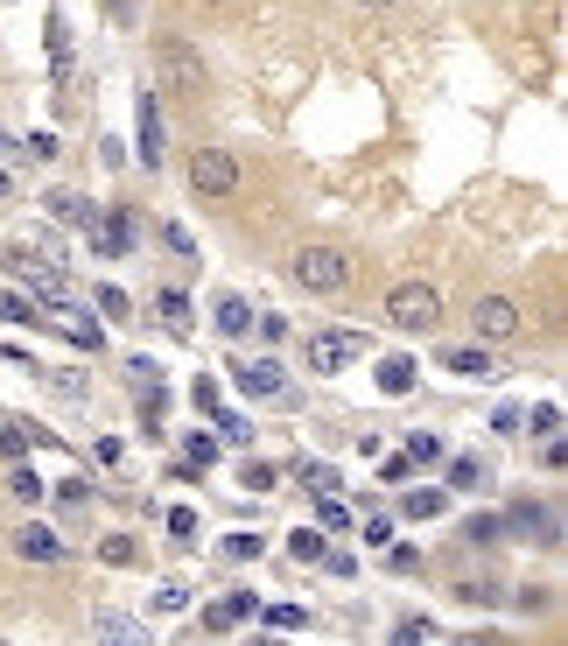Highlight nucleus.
Instances as JSON below:
<instances>
[{"label": "nucleus", "instance_id": "nucleus-1", "mask_svg": "<svg viewBox=\"0 0 568 646\" xmlns=\"http://www.w3.org/2000/svg\"><path fill=\"white\" fill-rule=\"evenodd\" d=\"M288 274H295L309 295H345V289H351V260H345V246H324V239L295 246Z\"/></svg>", "mask_w": 568, "mask_h": 646}, {"label": "nucleus", "instance_id": "nucleus-2", "mask_svg": "<svg viewBox=\"0 0 568 646\" xmlns=\"http://www.w3.org/2000/svg\"><path fill=\"white\" fill-rule=\"evenodd\" d=\"M155 91H168V99H197L204 91V56L183 35H155Z\"/></svg>", "mask_w": 568, "mask_h": 646}, {"label": "nucleus", "instance_id": "nucleus-3", "mask_svg": "<svg viewBox=\"0 0 568 646\" xmlns=\"http://www.w3.org/2000/svg\"><path fill=\"white\" fill-rule=\"evenodd\" d=\"M386 323L393 331H435V323H443V289H435V281H401V289L386 295Z\"/></svg>", "mask_w": 568, "mask_h": 646}, {"label": "nucleus", "instance_id": "nucleus-4", "mask_svg": "<svg viewBox=\"0 0 568 646\" xmlns=\"http://www.w3.org/2000/svg\"><path fill=\"white\" fill-rule=\"evenodd\" d=\"M189 190H197V197H232L239 190V155L232 148H197V155H189Z\"/></svg>", "mask_w": 568, "mask_h": 646}, {"label": "nucleus", "instance_id": "nucleus-5", "mask_svg": "<svg viewBox=\"0 0 568 646\" xmlns=\"http://www.w3.org/2000/svg\"><path fill=\"white\" fill-rule=\"evenodd\" d=\"M470 331L484 337V345H513V337L526 331V310L513 295H478V310H470Z\"/></svg>", "mask_w": 568, "mask_h": 646}, {"label": "nucleus", "instance_id": "nucleus-6", "mask_svg": "<svg viewBox=\"0 0 568 646\" xmlns=\"http://www.w3.org/2000/svg\"><path fill=\"white\" fill-rule=\"evenodd\" d=\"M232 387L245 401H295V379L274 366V358H239L232 366Z\"/></svg>", "mask_w": 568, "mask_h": 646}, {"label": "nucleus", "instance_id": "nucleus-7", "mask_svg": "<svg viewBox=\"0 0 568 646\" xmlns=\"http://www.w3.org/2000/svg\"><path fill=\"white\" fill-rule=\"evenodd\" d=\"M351 358H365L358 331H309V373H345Z\"/></svg>", "mask_w": 568, "mask_h": 646}, {"label": "nucleus", "instance_id": "nucleus-8", "mask_svg": "<svg viewBox=\"0 0 568 646\" xmlns=\"http://www.w3.org/2000/svg\"><path fill=\"white\" fill-rule=\"evenodd\" d=\"M435 366L457 373V379H484V387H491V379H505V366L491 358L484 337H478V345H443V352H435Z\"/></svg>", "mask_w": 568, "mask_h": 646}, {"label": "nucleus", "instance_id": "nucleus-9", "mask_svg": "<svg viewBox=\"0 0 568 646\" xmlns=\"http://www.w3.org/2000/svg\"><path fill=\"white\" fill-rule=\"evenodd\" d=\"M8 548H14L22 562H35V569H56V562L70 556V548H64V535H56V527H43V520H22Z\"/></svg>", "mask_w": 568, "mask_h": 646}, {"label": "nucleus", "instance_id": "nucleus-10", "mask_svg": "<svg viewBox=\"0 0 568 646\" xmlns=\"http://www.w3.org/2000/svg\"><path fill=\"white\" fill-rule=\"evenodd\" d=\"M85 233H91V254H106V260H127V254H134V212H127V204H112V212L91 218Z\"/></svg>", "mask_w": 568, "mask_h": 646}, {"label": "nucleus", "instance_id": "nucleus-11", "mask_svg": "<svg viewBox=\"0 0 568 646\" xmlns=\"http://www.w3.org/2000/svg\"><path fill=\"white\" fill-rule=\"evenodd\" d=\"M505 527H513V535H540V548H561V513L555 506H534V499H513L499 513Z\"/></svg>", "mask_w": 568, "mask_h": 646}, {"label": "nucleus", "instance_id": "nucleus-12", "mask_svg": "<svg viewBox=\"0 0 568 646\" xmlns=\"http://www.w3.org/2000/svg\"><path fill=\"white\" fill-rule=\"evenodd\" d=\"M134 141H141V169H162V99L155 91L134 99Z\"/></svg>", "mask_w": 568, "mask_h": 646}, {"label": "nucleus", "instance_id": "nucleus-13", "mask_svg": "<svg viewBox=\"0 0 568 646\" xmlns=\"http://www.w3.org/2000/svg\"><path fill=\"white\" fill-rule=\"evenodd\" d=\"M253 612H260V597H253V591H225V597L204 604V633H232V625H245Z\"/></svg>", "mask_w": 568, "mask_h": 646}, {"label": "nucleus", "instance_id": "nucleus-14", "mask_svg": "<svg viewBox=\"0 0 568 646\" xmlns=\"http://www.w3.org/2000/svg\"><path fill=\"white\" fill-rule=\"evenodd\" d=\"M211 323H218V337H232V345H239V337L253 331V302H245V295H218L211 302Z\"/></svg>", "mask_w": 568, "mask_h": 646}, {"label": "nucleus", "instance_id": "nucleus-15", "mask_svg": "<svg viewBox=\"0 0 568 646\" xmlns=\"http://www.w3.org/2000/svg\"><path fill=\"white\" fill-rule=\"evenodd\" d=\"M401 513H407V520H443V513H449V485H407Z\"/></svg>", "mask_w": 568, "mask_h": 646}, {"label": "nucleus", "instance_id": "nucleus-16", "mask_svg": "<svg viewBox=\"0 0 568 646\" xmlns=\"http://www.w3.org/2000/svg\"><path fill=\"white\" fill-rule=\"evenodd\" d=\"M449 597H457V604H470V612H491V604H505L499 577H484V569H478V577H457V583H449Z\"/></svg>", "mask_w": 568, "mask_h": 646}, {"label": "nucleus", "instance_id": "nucleus-17", "mask_svg": "<svg viewBox=\"0 0 568 646\" xmlns=\"http://www.w3.org/2000/svg\"><path fill=\"white\" fill-rule=\"evenodd\" d=\"M443 471H449V492H484L491 485V457H443Z\"/></svg>", "mask_w": 568, "mask_h": 646}, {"label": "nucleus", "instance_id": "nucleus-18", "mask_svg": "<svg viewBox=\"0 0 568 646\" xmlns=\"http://www.w3.org/2000/svg\"><path fill=\"white\" fill-rule=\"evenodd\" d=\"M91 633H99V639H148V625L127 618L120 604H99V612H91Z\"/></svg>", "mask_w": 568, "mask_h": 646}, {"label": "nucleus", "instance_id": "nucleus-19", "mask_svg": "<svg viewBox=\"0 0 568 646\" xmlns=\"http://www.w3.org/2000/svg\"><path fill=\"white\" fill-rule=\"evenodd\" d=\"M414 373H422V366H414V358H401V352H393V358H379V394H386V401L414 394Z\"/></svg>", "mask_w": 568, "mask_h": 646}, {"label": "nucleus", "instance_id": "nucleus-20", "mask_svg": "<svg viewBox=\"0 0 568 646\" xmlns=\"http://www.w3.org/2000/svg\"><path fill=\"white\" fill-rule=\"evenodd\" d=\"M50 218L56 225H91V218H99V204L78 197V190H50Z\"/></svg>", "mask_w": 568, "mask_h": 646}, {"label": "nucleus", "instance_id": "nucleus-21", "mask_svg": "<svg viewBox=\"0 0 568 646\" xmlns=\"http://www.w3.org/2000/svg\"><path fill=\"white\" fill-rule=\"evenodd\" d=\"M43 387L56 394V401H85V394H91V379H85L78 366H50V373H43Z\"/></svg>", "mask_w": 568, "mask_h": 646}, {"label": "nucleus", "instance_id": "nucleus-22", "mask_svg": "<svg viewBox=\"0 0 568 646\" xmlns=\"http://www.w3.org/2000/svg\"><path fill=\"white\" fill-rule=\"evenodd\" d=\"M443 457H449V443H443L435 429H414V435H407V464H414V471H428V464H443Z\"/></svg>", "mask_w": 568, "mask_h": 646}, {"label": "nucleus", "instance_id": "nucleus-23", "mask_svg": "<svg viewBox=\"0 0 568 646\" xmlns=\"http://www.w3.org/2000/svg\"><path fill=\"white\" fill-rule=\"evenodd\" d=\"M8 492H14V499H22V506H43V478H35V464L29 457H14V471H8Z\"/></svg>", "mask_w": 568, "mask_h": 646}, {"label": "nucleus", "instance_id": "nucleus-24", "mask_svg": "<svg viewBox=\"0 0 568 646\" xmlns=\"http://www.w3.org/2000/svg\"><path fill=\"white\" fill-rule=\"evenodd\" d=\"M99 562H106V569H141V541H134V535H106V541H99Z\"/></svg>", "mask_w": 568, "mask_h": 646}, {"label": "nucleus", "instance_id": "nucleus-25", "mask_svg": "<svg viewBox=\"0 0 568 646\" xmlns=\"http://www.w3.org/2000/svg\"><path fill=\"white\" fill-rule=\"evenodd\" d=\"M324 548H330V541H324V527H309V520H302L295 535H288V556H295L302 569H309V562H324Z\"/></svg>", "mask_w": 568, "mask_h": 646}, {"label": "nucleus", "instance_id": "nucleus-26", "mask_svg": "<svg viewBox=\"0 0 568 646\" xmlns=\"http://www.w3.org/2000/svg\"><path fill=\"white\" fill-rule=\"evenodd\" d=\"M239 485H245V492H281V464L245 457V464H239Z\"/></svg>", "mask_w": 568, "mask_h": 646}, {"label": "nucleus", "instance_id": "nucleus-27", "mask_svg": "<svg viewBox=\"0 0 568 646\" xmlns=\"http://www.w3.org/2000/svg\"><path fill=\"white\" fill-rule=\"evenodd\" d=\"M499 535H505L499 513H470V520H463V541H470V548H499Z\"/></svg>", "mask_w": 568, "mask_h": 646}, {"label": "nucleus", "instance_id": "nucleus-28", "mask_svg": "<svg viewBox=\"0 0 568 646\" xmlns=\"http://www.w3.org/2000/svg\"><path fill=\"white\" fill-rule=\"evenodd\" d=\"M260 548H267L260 535H245V527H232V535L218 541V556H225V562H260Z\"/></svg>", "mask_w": 568, "mask_h": 646}, {"label": "nucleus", "instance_id": "nucleus-29", "mask_svg": "<svg viewBox=\"0 0 568 646\" xmlns=\"http://www.w3.org/2000/svg\"><path fill=\"white\" fill-rule=\"evenodd\" d=\"M29 450H35V429L29 422H0V457L14 464V457H29Z\"/></svg>", "mask_w": 568, "mask_h": 646}, {"label": "nucleus", "instance_id": "nucleus-30", "mask_svg": "<svg viewBox=\"0 0 568 646\" xmlns=\"http://www.w3.org/2000/svg\"><path fill=\"white\" fill-rule=\"evenodd\" d=\"M50 64H56V78H70V29H64V14H50Z\"/></svg>", "mask_w": 568, "mask_h": 646}, {"label": "nucleus", "instance_id": "nucleus-31", "mask_svg": "<svg viewBox=\"0 0 568 646\" xmlns=\"http://www.w3.org/2000/svg\"><path fill=\"white\" fill-rule=\"evenodd\" d=\"M393 639H401V646H428V639H443V625H435V618H401V625H393Z\"/></svg>", "mask_w": 568, "mask_h": 646}, {"label": "nucleus", "instance_id": "nucleus-32", "mask_svg": "<svg viewBox=\"0 0 568 646\" xmlns=\"http://www.w3.org/2000/svg\"><path fill=\"white\" fill-rule=\"evenodd\" d=\"M309 492H337V464H324V457H302V471H295Z\"/></svg>", "mask_w": 568, "mask_h": 646}, {"label": "nucleus", "instance_id": "nucleus-33", "mask_svg": "<svg viewBox=\"0 0 568 646\" xmlns=\"http://www.w3.org/2000/svg\"><path fill=\"white\" fill-rule=\"evenodd\" d=\"M155 310H162V323L189 331V295H183V289H162V295H155Z\"/></svg>", "mask_w": 568, "mask_h": 646}, {"label": "nucleus", "instance_id": "nucleus-34", "mask_svg": "<svg viewBox=\"0 0 568 646\" xmlns=\"http://www.w3.org/2000/svg\"><path fill=\"white\" fill-rule=\"evenodd\" d=\"M0 323H43V310H35L22 289H14V295H0Z\"/></svg>", "mask_w": 568, "mask_h": 646}, {"label": "nucleus", "instance_id": "nucleus-35", "mask_svg": "<svg viewBox=\"0 0 568 646\" xmlns=\"http://www.w3.org/2000/svg\"><path fill=\"white\" fill-rule=\"evenodd\" d=\"M91 302H99V310H106L112 323H127V316H134V295H127V289H112V281H106V289L91 295Z\"/></svg>", "mask_w": 568, "mask_h": 646}, {"label": "nucleus", "instance_id": "nucleus-36", "mask_svg": "<svg viewBox=\"0 0 568 646\" xmlns=\"http://www.w3.org/2000/svg\"><path fill=\"white\" fill-rule=\"evenodd\" d=\"M218 450H225V443H218V435H197V429H189V443H183V457H189V464H197V471H204V464H218Z\"/></svg>", "mask_w": 568, "mask_h": 646}, {"label": "nucleus", "instance_id": "nucleus-37", "mask_svg": "<svg viewBox=\"0 0 568 646\" xmlns=\"http://www.w3.org/2000/svg\"><path fill=\"white\" fill-rule=\"evenodd\" d=\"M168 535H176V548H197V513H189V506H168Z\"/></svg>", "mask_w": 568, "mask_h": 646}, {"label": "nucleus", "instance_id": "nucleus-38", "mask_svg": "<svg viewBox=\"0 0 568 646\" xmlns=\"http://www.w3.org/2000/svg\"><path fill=\"white\" fill-rule=\"evenodd\" d=\"M260 618H267L274 633H295V625H309V612H302V604H267Z\"/></svg>", "mask_w": 568, "mask_h": 646}, {"label": "nucleus", "instance_id": "nucleus-39", "mask_svg": "<svg viewBox=\"0 0 568 646\" xmlns=\"http://www.w3.org/2000/svg\"><path fill=\"white\" fill-rule=\"evenodd\" d=\"M520 422L534 429V435H561V408H555V401H540L534 414H520Z\"/></svg>", "mask_w": 568, "mask_h": 646}, {"label": "nucleus", "instance_id": "nucleus-40", "mask_svg": "<svg viewBox=\"0 0 568 646\" xmlns=\"http://www.w3.org/2000/svg\"><path fill=\"white\" fill-rule=\"evenodd\" d=\"M218 429H225V443H253V422L239 408H218Z\"/></svg>", "mask_w": 568, "mask_h": 646}, {"label": "nucleus", "instance_id": "nucleus-41", "mask_svg": "<svg viewBox=\"0 0 568 646\" xmlns=\"http://www.w3.org/2000/svg\"><path fill=\"white\" fill-rule=\"evenodd\" d=\"M162 246L176 260H197V239H189V225H162Z\"/></svg>", "mask_w": 568, "mask_h": 646}, {"label": "nucleus", "instance_id": "nucleus-42", "mask_svg": "<svg viewBox=\"0 0 568 646\" xmlns=\"http://www.w3.org/2000/svg\"><path fill=\"white\" fill-rule=\"evenodd\" d=\"M316 520H324V527H351V513L337 506V492H316Z\"/></svg>", "mask_w": 568, "mask_h": 646}, {"label": "nucleus", "instance_id": "nucleus-43", "mask_svg": "<svg viewBox=\"0 0 568 646\" xmlns=\"http://www.w3.org/2000/svg\"><path fill=\"white\" fill-rule=\"evenodd\" d=\"M513 604H520V612H555V591H547V583H526Z\"/></svg>", "mask_w": 568, "mask_h": 646}, {"label": "nucleus", "instance_id": "nucleus-44", "mask_svg": "<svg viewBox=\"0 0 568 646\" xmlns=\"http://www.w3.org/2000/svg\"><path fill=\"white\" fill-rule=\"evenodd\" d=\"M253 323H260V337H267V345H281V337H288V316H281V310H260Z\"/></svg>", "mask_w": 568, "mask_h": 646}, {"label": "nucleus", "instance_id": "nucleus-45", "mask_svg": "<svg viewBox=\"0 0 568 646\" xmlns=\"http://www.w3.org/2000/svg\"><path fill=\"white\" fill-rule=\"evenodd\" d=\"M393 541V513H372L365 520V548H386Z\"/></svg>", "mask_w": 568, "mask_h": 646}, {"label": "nucleus", "instance_id": "nucleus-46", "mask_svg": "<svg viewBox=\"0 0 568 646\" xmlns=\"http://www.w3.org/2000/svg\"><path fill=\"white\" fill-rule=\"evenodd\" d=\"M324 569H330V577H358V556H351V548H324Z\"/></svg>", "mask_w": 568, "mask_h": 646}, {"label": "nucleus", "instance_id": "nucleus-47", "mask_svg": "<svg viewBox=\"0 0 568 646\" xmlns=\"http://www.w3.org/2000/svg\"><path fill=\"white\" fill-rule=\"evenodd\" d=\"M183 604H189V583H162L155 591V612H183Z\"/></svg>", "mask_w": 568, "mask_h": 646}, {"label": "nucleus", "instance_id": "nucleus-48", "mask_svg": "<svg viewBox=\"0 0 568 646\" xmlns=\"http://www.w3.org/2000/svg\"><path fill=\"white\" fill-rule=\"evenodd\" d=\"M56 499H64V506H91V485H85V478H64V492H56Z\"/></svg>", "mask_w": 568, "mask_h": 646}, {"label": "nucleus", "instance_id": "nucleus-49", "mask_svg": "<svg viewBox=\"0 0 568 646\" xmlns=\"http://www.w3.org/2000/svg\"><path fill=\"white\" fill-rule=\"evenodd\" d=\"M22 148H29V162H50V155H56V134H29Z\"/></svg>", "mask_w": 568, "mask_h": 646}, {"label": "nucleus", "instance_id": "nucleus-50", "mask_svg": "<svg viewBox=\"0 0 568 646\" xmlns=\"http://www.w3.org/2000/svg\"><path fill=\"white\" fill-rule=\"evenodd\" d=\"M189 401H197L204 414H218V408H225V401H218V387H211V379H197V394H189Z\"/></svg>", "mask_w": 568, "mask_h": 646}, {"label": "nucleus", "instance_id": "nucleus-51", "mask_svg": "<svg viewBox=\"0 0 568 646\" xmlns=\"http://www.w3.org/2000/svg\"><path fill=\"white\" fill-rule=\"evenodd\" d=\"M491 429H499V435H520V408H513V401H505L499 414H491Z\"/></svg>", "mask_w": 568, "mask_h": 646}, {"label": "nucleus", "instance_id": "nucleus-52", "mask_svg": "<svg viewBox=\"0 0 568 646\" xmlns=\"http://www.w3.org/2000/svg\"><path fill=\"white\" fill-rule=\"evenodd\" d=\"M0 162H29V148H22V141H14V134H8V127H0Z\"/></svg>", "mask_w": 568, "mask_h": 646}, {"label": "nucleus", "instance_id": "nucleus-53", "mask_svg": "<svg viewBox=\"0 0 568 646\" xmlns=\"http://www.w3.org/2000/svg\"><path fill=\"white\" fill-rule=\"evenodd\" d=\"M351 8H401V0H351Z\"/></svg>", "mask_w": 568, "mask_h": 646}, {"label": "nucleus", "instance_id": "nucleus-54", "mask_svg": "<svg viewBox=\"0 0 568 646\" xmlns=\"http://www.w3.org/2000/svg\"><path fill=\"white\" fill-rule=\"evenodd\" d=\"M8 190H14V176H8V162H0V197H8Z\"/></svg>", "mask_w": 568, "mask_h": 646}, {"label": "nucleus", "instance_id": "nucleus-55", "mask_svg": "<svg viewBox=\"0 0 568 646\" xmlns=\"http://www.w3.org/2000/svg\"><path fill=\"white\" fill-rule=\"evenodd\" d=\"M204 8H232V0H204Z\"/></svg>", "mask_w": 568, "mask_h": 646}]
</instances>
